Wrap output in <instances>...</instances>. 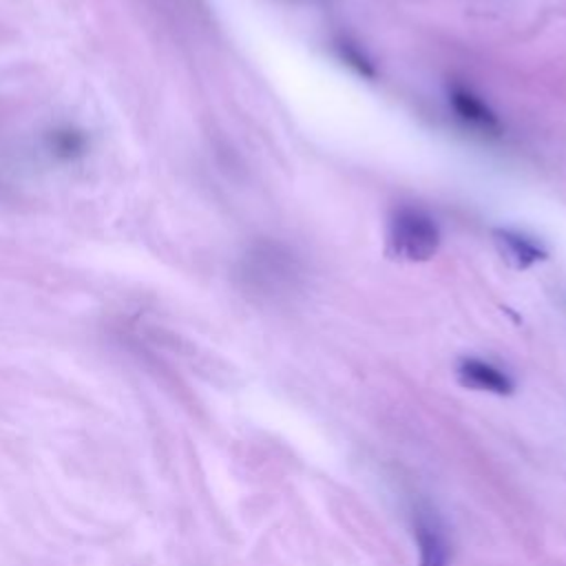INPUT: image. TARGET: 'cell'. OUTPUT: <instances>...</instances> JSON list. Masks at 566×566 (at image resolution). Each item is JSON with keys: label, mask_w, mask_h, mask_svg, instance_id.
<instances>
[{"label": "cell", "mask_w": 566, "mask_h": 566, "mask_svg": "<svg viewBox=\"0 0 566 566\" xmlns=\"http://www.w3.org/2000/svg\"><path fill=\"white\" fill-rule=\"evenodd\" d=\"M336 51H338V55H340L352 69H356L360 75H365V77H374V75H376L371 62L367 60V55H365L356 44H352V42H347V40H340V42H336Z\"/></svg>", "instance_id": "52a82bcc"}, {"label": "cell", "mask_w": 566, "mask_h": 566, "mask_svg": "<svg viewBox=\"0 0 566 566\" xmlns=\"http://www.w3.org/2000/svg\"><path fill=\"white\" fill-rule=\"evenodd\" d=\"M44 150L49 153L51 159L60 161V164H73L77 159H82L88 148H91V139L88 133L75 124H55L44 133Z\"/></svg>", "instance_id": "5b68a950"}, {"label": "cell", "mask_w": 566, "mask_h": 566, "mask_svg": "<svg viewBox=\"0 0 566 566\" xmlns=\"http://www.w3.org/2000/svg\"><path fill=\"white\" fill-rule=\"evenodd\" d=\"M413 537L418 546V566H449L451 542L447 526L436 509L420 504L413 511Z\"/></svg>", "instance_id": "7a4b0ae2"}, {"label": "cell", "mask_w": 566, "mask_h": 566, "mask_svg": "<svg viewBox=\"0 0 566 566\" xmlns=\"http://www.w3.org/2000/svg\"><path fill=\"white\" fill-rule=\"evenodd\" d=\"M387 245L396 259L427 261L440 245V228L427 212L405 206L389 217Z\"/></svg>", "instance_id": "6da1fadb"}, {"label": "cell", "mask_w": 566, "mask_h": 566, "mask_svg": "<svg viewBox=\"0 0 566 566\" xmlns=\"http://www.w3.org/2000/svg\"><path fill=\"white\" fill-rule=\"evenodd\" d=\"M449 106L455 113L460 122H464L469 128L480 130L484 135H497L500 133V119L497 115L469 88L464 86H451L449 88Z\"/></svg>", "instance_id": "277c9868"}, {"label": "cell", "mask_w": 566, "mask_h": 566, "mask_svg": "<svg viewBox=\"0 0 566 566\" xmlns=\"http://www.w3.org/2000/svg\"><path fill=\"white\" fill-rule=\"evenodd\" d=\"M491 237H493L497 254L513 270H526V268L535 265L537 261L546 259V252L533 239H528L515 230L495 228Z\"/></svg>", "instance_id": "8992f818"}, {"label": "cell", "mask_w": 566, "mask_h": 566, "mask_svg": "<svg viewBox=\"0 0 566 566\" xmlns=\"http://www.w3.org/2000/svg\"><path fill=\"white\" fill-rule=\"evenodd\" d=\"M455 376H458V382L462 387L475 389V391H489V394H495V396H509L515 389L513 378L504 369L495 367L489 360L475 358V356L460 358L458 365H455Z\"/></svg>", "instance_id": "3957f363"}]
</instances>
